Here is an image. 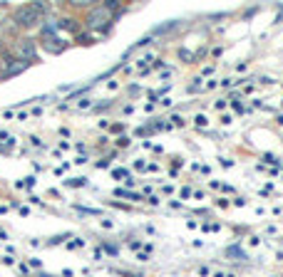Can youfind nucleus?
Returning a JSON list of instances; mask_svg holds the SVG:
<instances>
[{"label":"nucleus","mask_w":283,"mask_h":277,"mask_svg":"<svg viewBox=\"0 0 283 277\" xmlns=\"http://www.w3.org/2000/svg\"><path fill=\"white\" fill-rule=\"evenodd\" d=\"M109 23H112V10H109L107 5L92 8V10L87 13V20H85V25H87L90 30H107Z\"/></svg>","instance_id":"f257e3e1"},{"label":"nucleus","mask_w":283,"mask_h":277,"mask_svg":"<svg viewBox=\"0 0 283 277\" xmlns=\"http://www.w3.org/2000/svg\"><path fill=\"white\" fill-rule=\"evenodd\" d=\"M13 57L20 60V62H25V65L35 62V60H38L35 40H15V45H13Z\"/></svg>","instance_id":"f03ea898"},{"label":"nucleus","mask_w":283,"mask_h":277,"mask_svg":"<svg viewBox=\"0 0 283 277\" xmlns=\"http://www.w3.org/2000/svg\"><path fill=\"white\" fill-rule=\"evenodd\" d=\"M43 18H45V15H40L33 5H23V8H18L15 15H13V20L18 23V28H35Z\"/></svg>","instance_id":"7ed1b4c3"},{"label":"nucleus","mask_w":283,"mask_h":277,"mask_svg":"<svg viewBox=\"0 0 283 277\" xmlns=\"http://www.w3.org/2000/svg\"><path fill=\"white\" fill-rule=\"evenodd\" d=\"M25 70H28V65L15 60V57H3V60H0V77H3V79L5 77H15V75H20Z\"/></svg>","instance_id":"20e7f679"},{"label":"nucleus","mask_w":283,"mask_h":277,"mask_svg":"<svg viewBox=\"0 0 283 277\" xmlns=\"http://www.w3.org/2000/svg\"><path fill=\"white\" fill-rule=\"evenodd\" d=\"M43 47H45V52H50V55H60V52L67 47V42H62V40H60V38H55V35H45Z\"/></svg>","instance_id":"39448f33"},{"label":"nucleus","mask_w":283,"mask_h":277,"mask_svg":"<svg viewBox=\"0 0 283 277\" xmlns=\"http://www.w3.org/2000/svg\"><path fill=\"white\" fill-rule=\"evenodd\" d=\"M0 30L8 33V35H13V33L18 30V23H15L13 18H3V23H0Z\"/></svg>","instance_id":"423d86ee"},{"label":"nucleus","mask_w":283,"mask_h":277,"mask_svg":"<svg viewBox=\"0 0 283 277\" xmlns=\"http://www.w3.org/2000/svg\"><path fill=\"white\" fill-rule=\"evenodd\" d=\"M55 28H57V30H77V25H75L72 18H62L60 23H55Z\"/></svg>","instance_id":"0eeeda50"},{"label":"nucleus","mask_w":283,"mask_h":277,"mask_svg":"<svg viewBox=\"0 0 283 277\" xmlns=\"http://www.w3.org/2000/svg\"><path fill=\"white\" fill-rule=\"evenodd\" d=\"M85 183H87V178H72V181H67V186H75V188H80Z\"/></svg>","instance_id":"6e6552de"},{"label":"nucleus","mask_w":283,"mask_h":277,"mask_svg":"<svg viewBox=\"0 0 283 277\" xmlns=\"http://www.w3.org/2000/svg\"><path fill=\"white\" fill-rule=\"evenodd\" d=\"M179 57H182V60H194V57H191V52H187V50H182V52H179Z\"/></svg>","instance_id":"1a4fd4ad"},{"label":"nucleus","mask_w":283,"mask_h":277,"mask_svg":"<svg viewBox=\"0 0 283 277\" xmlns=\"http://www.w3.org/2000/svg\"><path fill=\"white\" fill-rule=\"evenodd\" d=\"M194 121H196V124H199V126H206V117H201V114H199V117H196V119H194Z\"/></svg>","instance_id":"9d476101"},{"label":"nucleus","mask_w":283,"mask_h":277,"mask_svg":"<svg viewBox=\"0 0 283 277\" xmlns=\"http://www.w3.org/2000/svg\"><path fill=\"white\" fill-rule=\"evenodd\" d=\"M90 107H92L90 99H82V102H80V109H90Z\"/></svg>","instance_id":"9b49d317"},{"label":"nucleus","mask_w":283,"mask_h":277,"mask_svg":"<svg viewBox=\"0 0 283 277\" xmlns=\"http://www.w3.org/2000/svg\"><path fill=\"white\" fill-rule=\"evenodd\" d=\"M43 277H50V275H43Z\"/></svg>","instance_id":"f8f14e48"}]
</instances>
